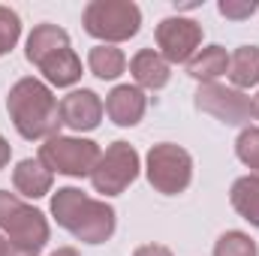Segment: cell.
<instances>
[{"instance_id": "obj_1", "label": "cell", "mask_w": 259, "mask_h": 256, "mask_svg": "<svg viewBox=\"0 0 259 256\" xmlns=\"http://www.w3.org/2000/svg\"><path fill=\"white\" fill-rule=\"evenodd\" d=\"M6 112L15 133L27 142H46L52 136H61V103L55 97V91L33 75L18 78L9 94H6Z\"/></svg>"}, {"instance_id": "obj_2", "label": "cell", "mask_w": 259, "mask_h": 256, "mask_svg": "<svg viewBox=\"0 0 259 256\" xmlns=\"http://www.w3.org/2000/svg\"><path fill=\"white\" fill-rule=\"evenodd\" d=\"M52 217L84 244H106L118 226V214L106 199H94L78 187H58L52 193Z\"/></svg>"}, {"instance_id": "obj_3", "label": "cell", "mask_w": 259, "mask_h": 256, "mask_svg": "<svg viewBox=\"0 0 259 256\" xmlns=\"http://www.w3.org/2000/svg\"><path fill=\"white\" fill-rule=\"evenodd\" d=\"M81 24L100 46H118L139 33L142 9L133 0H91L81 12Z\"/></svg>"}, {"instance_id": "obj_4", "label": "cell", "mask_w": 259, "mask_h": 256, "mask_svg": "<svg viewBox=\"0 0 259 256\" xmlns=\"http://www.w3.org/2000/svg\"><path fill=\"white\" fill-rule=\"evenodd\" d=\"M0 232L12 244L30 247V250H42L49 244L52 226H49V220H46V214L39 208L27 205L15 193L0 190Z\"/></svg>"}, {"instance_id": "obj_5", "label": "cell", "mask_w": 259, "mask_h": 256, "mask_svg": "<svg viewBox=\"0 0 259 256\" xmlns=\"http://www.w3.org/2000/svg\"><path fill=\"white\" fill-rule=\"evenodd\" d=\"M100 145L94 139L81 136H52L39 145V160L42 166L55 175L66 178H91L97 160H100Z\"/></svg>"}, {"instance_id": "obj_6", "label": "cell", "mask_w": 259, "mask_h": 256, "mask_svg": "<svg viewBox=\"0 0 259 256\" xmlns=\"http://www.w3.org/2000/svg\"><path fill=\"white\" fill-rule=\"evenodd\" d=\"M145 175H148V184L157 193L178 196L193 181V157L175 142L151 145V151L145 157Z\"/></svg>"}, {"instance_id": "obj_7", "label": "cell", "mask_w": 259, "mask_h": 256, "mask_svg": "<svg viewBox=\"0 0 259 256\" xmlns=\"http://www.w3.org/2000/svg\"><path fill=\"white\" fill-rule=\"evenodd\" d=\"M139 172H142L139 151L130 142L118 139V142H112L100 154V160H97V166L91 172V184H94V190L103 193V196H121L139 178Z\"/></svg>"}, {"instance_id": "obj_8", "label": "cell", "mask_w": 259, "mask_h": 256, "mask_svg": "<svg viewBox=\"0 0 259 256\" xmlns=\"http://www.w3.org/2000/svg\"><path fill=\"white\" fill-rule=\"evenodd\" d=\"M196 109L217 118L220 124L226 127H241L247 124L253 115H250V97L232 84H220V81H211V84H199L196 91Z\"/></svg>"}, {"instance_id": "obj_9", "label": "cell", "mask_w": 259, "mask_h": 256, "mask_svg": "<svg viewBox=\"0 0 259 256\" xmlns=\"http://www.w3.org/2000/svg\"><path fill=\"white\" fill-rule=\"evenodd\" d=\"M157 39V52L172 64H190L199 46H202V24L184 15H169L157 24L154 30Z\"/></svg>"}, {"instance_id": "obj_10", "label": "cell", "mask_w": 259, "mask_h": 256, "mask_svg": "<svg viewBox=\"0 0 259 256\" xmlns=\"http://www.w3.org/2000/svg\"><path fill=\"white\" fill-rule=\"evenodd\" d=\"M103 115H106V106H103L100 94L91 88H75L61 100V121H64V127L75 130V133L97 130Z\"/></svg>"}, {"instance_id": "obj_11", "label": "cell", "mask_w": 259, "mask_h": 256, "mask_svg": "<svg viewBox=\"0 0 259 256\" xmlns=\"http://www.w3.org/2000/svg\"><path fill=\"white\" fill-rule=\"evenodd\" d=\"M103 106H106V115H109L112 124H118V127H136L145 118L148 97L136 84H115L106 94V103Z\"/></svg>"}, {"instance_id": "obj_12", "label": "cell", "mask_w": 259, "mask_h": 256, "mask_svg": "<svg viewBox=\"0 0 259 256\" xmlns=\"http://www.w3.org/2000/svg\"><path fill=\"white\" fill-rule=\"evenodd\" d=\"M130 72H133L136 88L142 91H160L172 78V66L157 49H139L130 61Z\"/></svg>"}, {"instance_id": "obj_13", "label": "cell", "mask_w": 259, "mask_h": 256, "mask_svg": "<svg viewBox=\"0 0 259 256\" xmlns=\"http://www.w3.org/2000/svg\"><path fill=\"white\" fill-rule=\"evenodd\" d=\"M52 184H55V175L42 166L39 157L18 160L15 169H12V187H15V193H21L24 199H42V196H49Z\"/></svg>"}, {"instance_id": "obj_14", "label": "cell", "mask_w": 259, "mask_h": 256, "mask_svg": "<svg viewBox=\"0 0 259 256\" xmlns=\"http://www.w3.org/2000/svg\"><path fill=\"white\" fill-rule=\"evenodd\" d=\"M36 69L42 72L49 88H72L81 78V58L72 52V46H64V49L52 52L49 58H42Z\"/></svg>"}, {"instance_id": "obj_15", "label": "cell", "mask_w": 259, "mask_h": 256, "mask_svg": "<svg viewBox=\"0 0 259 256\" xmlns=\"http://www.w3.org/2000/svg\"><path fill=\"white\" fill-rule=\"evenodd\" d=\"M226 72H229V52L223 46L199 49L190 58V64H187V75H193L199 84H211V81H217Z\"/></svg>"}, {"instance_id": "obj_16", "label": "cell", "mask_w": 259, "mask_h": 256, "mask_svg": "<svg viewBox=\"0 0 259 256\" xmlns=\"http://www.w3.org/2000/svg\"><path fill=\"white\" fill-rule=\"evenodd\" d=\"M69 46V33H66L64 27H58V24H36L33 30H30V36H27V49H24V55H27V61L36 66L42 58H49L52 52H58V49H64Z\"/></svg>"}, {"instance_id": "obj_17", "label": "cell", "mask_w": 259, "mask_h": 256, "mask_svg": "<svg viewBox=\"0 0 259 256\" xmlns=\"http://www.w3.org/2000/svg\"><path fill=\"white\" fill-rule=\"evenodd\" d=\"M229 81L238 91L256 88L259 84V46H238L229 55Z\"/></svg>"}, {"instance_id": "obj_18", "label": "cell", "mask_w": 259, "mask_h": 256, "mask_svg": "<svg viewBox=\"0 0 259 256\" xmlns=\"http://www.w3.org/2000/svg\"><path fill=\"white\" fill-rule=\"evenodd\" d=\"M229 202L250 226L259 229V178L256 175H241L232 184V190H229Z\"/></svg>"}, {"instance_id": "obj_19", "label": "cell", "mask_w": 259, "mask_h": 256, "mask_svg": "<svg viewBox=\"0 0 259 256\" xmlns=\"http://www.w3.org/2000/svg\"><path fill=\"white\" fill-rule=\"evenodd\" d=\"M88 69L103 81H115L127 69V55L118 46H94L88 52Z\"/></svg>"}, {"instance_id": "obj_20", "label": "cell", "mask_w": 259, "mask_h": 256, "mask_svg": "<svg viewBox=\"0 0 259 256\" xmlns=\"http://www.w3.org/2000/svg\"><path fill=\"white\" fill-rule=\"evenodd\" d=\"M214 256H259V247H256V241H253L247 232H241V229H229V232H223V235L217 238V244H214Z\"/></svg>"}, {"instance_id": "obj_21", "label": "cell", "mask_w": 259, "mask_h": 256, "mask_svg": "<svg viewBox=\"0 0 259 256\" xmlns=\"http://www.w3.org/2000/svg\"><path fill=\"white\" fill-rule=\"evenodd\" d=\"M235 157L259 178V127H244L235 139Z\"/></svg>"}, {"instance_id": "obj_22", "label": "cell", "mask_w": 259, "mask_h": 256, "mask_svg": "<svg viewBox=\"0 0 259 256\" xmlns=\"http://www.w3.org/2000/svg\"><path fill=\"white\" fill-rule=\"evenodd\" d=\"M21 39V18L15 9L9 6H0V58L9 55Z\"/></svg>"}, {"instance_id": "obj_23", "label": "cell", "mask_w": 259, "mask_h": 256, "mask_svg": "<svg viewBox=\"0 0 259 256\" xmlns=\"http://www.w3.org/2000/svg\"><path fill=\"white\" fill-rule=\"evenodd\" d=\"M217 9H220V15L229 18V21H244V18H250L259 9V0H220Z\"/></svg>"}, {"instance_id": "obj_24", "label": "cell", "mask_w": 259, "mask_h": 256, "mask_svg": "<svg viewBox=\"0 0 259 256\" xmlns=\"http://www.w3.org/2000/svg\"><path fill=\"white\" fill-rule=\"evenodd\" d=\"M133 256H175L166 244H142V247H136Z\"/></svg>"}, {"instance_id": "obj_25", "label": "cell", "mask_w": 259, "mask_h": 256, "mask_svg": "<svg viewBox=\"0 0 259 256\" xmlns=\"http://www.w3.org/2000/svg\"><path fill=\"white\" fill-rule=\"evenodd\" d=\"M0 256H39V250H30V247H21V244L6 241L3 250H0Z\"/></svg>"}, {"instance_id": "obj_26", "label": "cell", "mask_w": 259, "mask_h": 256, "mask_svg": "<svg viewBox=\"0 0 259 256\" xmlns=\"http://www.w3.org/2000/svg\"><path fill=\"white\" fill-rule=\"evenodd\" d=\"M9 157H12V145L0 136V169H6V166H9Z\"/></svg>"}, {"instance_id": "obj_27", "label": "cell", "mask_w": 259, "mask_h": 256, "mask_svg": "<svg viewBox=\"0 0 259 256\" xmlns=\"http://www.w3.org/2000/svg\"><path fill=\"white\" fill-rule=\"evenodd\" d=\"M49 256H78V250L75 247H58L55 253H49Z\"/></svg>"}, {"instance_id": "obj_28", "label": "cell", "mask_w": 259, "mask_h": 256, "mask_svg": "<svg viewBox=\"0 0 259 256\" xmlns=\"http://www.w3.org/2000/svg\"><path fill=\"white\" fill-rule=\"evenodd\" d=\"M250 115L259 121V94H256V97H250Z\"/></svg>"}, {"instance_id": "obj_29", "label": "cell", "mask_w": 259, "mask_h": 256, "mask_svg": "<svg viewBox=\"0 0 259 256\" xmlns=\"http://www.w3.org/2000/svg\"><path fill=\"white\" fill-rule=\"evenodd\" d=\"M3 244H6V238H3V232H0V250H3Z\"/></svg>"}]
</instances>
